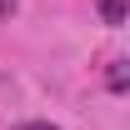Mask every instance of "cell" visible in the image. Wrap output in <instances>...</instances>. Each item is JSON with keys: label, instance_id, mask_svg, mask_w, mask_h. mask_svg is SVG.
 <instances>
[{"label": "cell", "instance_id": "4", "mask_svg": "<svg viewBox=\"0 0 130 130\" xmlns=\"http://www.w3.org/2000/svg\"><path fill=\"white\" fill-rule=\"evenodd\" d=\"M10 10H15V5H10V0H0V20H5V15H10Z\"/></svg>", "mask_w": 130, "mask_h": 130}, {"label": "cell", "instance_id": "3", "mask_svg": "<svg viewBox=\"0 0 130 130\" xmlns=\"http://www.w3.org/2000/svg\"><path fill=\"white\" fill-rule=\"evenodd\" d=\"M20 130H55V125H40V120H30V125H20Z\"/></svg>", "mask_w": 130, "mask_h": 130}, {"label": "cell", "instance_id": "1", "mask_svg": "<svg viewBox=\"0 0 130 130\" xmlns=\"http://www.w3.org/2000/svg\"><path fill=\"white\" fill-rule=\"evenodd\" d=\"M105 80H110V90H115V95H125V85H130V70H125V60H110Z\"/></svg>", "mask_w": 130, "mask_h": 130}, {"label": "cell", "instance_id": "2", "mask_svg": "<svg viewBox=\"0 0 130 130\" xmlns=\"http://www.w3.org/2000/svg\"><path fill=\"white\" fill-rule=\"evenodd\" d=\"M100 15L105 25H125V0H100Z\"/></svg>", "mask_w": 130, "mask_h": 130}]
</instances>
